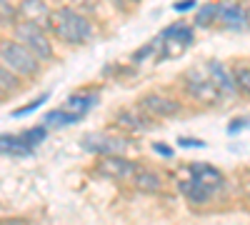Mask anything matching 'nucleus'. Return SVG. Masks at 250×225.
Returning a JSON list of instances; mask_svg holds the SVG:
<instances>
[{"mask_svg":"<svg viewBox=\"0 0 250 225\" xmlns=\"http://www.w3.org/2000/svg\"><path fill=\"white\" fill-rule=\"evenodd\" d=\"M5 98H8V95H5L3 90H0V103H3V100H5Z\"/></svg>","mask_w":250,"mask_h":225,"instance_id":"nucleus-31","label":"nucleus"},{"mask_svg":"<svg viewBox=\"0 0 250 225\" xmlns=\"http://www.w3.org/2000/svg\"><path fill=\"white\" fill-rule=\"evenodd\" d=\"M220 23L228 30H245V8L240 5H223L220 10Z\"/></svg>","mask_w":250,"mask_h":225,"instance_id":"nucleus-14","label":"nucleus"},{"mask_svg":"<svg viewBox=\"0 0 250 225\" xmlns=\"http://www.w3.org/2000/svg\"><path fill=\"white\" fill-rule=\"evenodd\" d=\"M185 80V88L188 93H190L195 100H200V103H218V100L223 98V93L218 90V85L210 80V75H208V68H190L185 70L183 75Z\"/></svg>","mask_w":250,"mask_h":225,"instance_id":"nucleus-4","label":"nucleus"},{"mask_svg":"<svg viewBox=\"0 0 250 225\" xmlns=\"http://www.w3.org/2000/svg\"><path fill=\"white\" fill-rule=\"evenodd\" d=\"M180 148H205L203 140H195V138H178Z\"/></svg>","mask_w":250,"mask_h":225,"instance_id":"nucleus-24","label":"nucleus"},{"mask_svg":"<svg viewBox=\"0 0 250 225\" xmlns=\"http://www.w3.org/2000/svg\"><path fill=\"white\" fill-rule=\"evenodd\" d=\"M0 63H5L20 78H33L40 70V58L33 50H28L20 40H5L0 45Z\"/></svg>","mask_w":250,"mask_h":225,"instance_id":"nucleus-2","label":"nucleus"},{"mask_svg":"<svg viewBox=\"0 0 250 225\" xmlns=\"http://www.w3.org/2000/svg\"><path fill=\"white\" fill-rule=\"evenodd\" d=\"M20 88V75L15 70H10L5 63H0V90L5 95H13Z\"/></svg>","mask_w":250,"mask_h":225,"instance_id":"nucleus-19","label":"nucleus"},{"mask_svg":"<svg viewBox=\"0 0 250 225\" xmlns=\"http://www.w3.org/2000/svg\"><path fill=\"white\" fill-rule=\"evenodd\" d=\"M108 3H113V8H118V10H130L135 0H108Z\"/></svg>","mask_w":250,"mask_h":225,"instance_id":"nucleus-27","label":"nucleus"},{"mask_svg":"<svg viewBox=\"0 0 250 225\" xmlns=\"http://www.w3.org/2000/svg\"><path fill=\"white\" fill-rule=\"evenodd\" d=\"M50 95L48 93H43V95H40L38 100H33V103L30 105H25V108H18V110H13V118H23V115H28V113H33V110H38L40 105H43L45 103V100H48Z\"/></svg>","mask_w":250,"mask_h":225,"instance_id":"nucleus-23","label":"nucleus"},{"mask_svg":"<svg viewBox=\"0 0 250 225\" xmlns=\"http://www.w3.org/2000/svg\"><path fill=\"white\" fill-rule=\"evenodd\" d=\"M73 3H78L83 10H95L98 8V0H73Z\"/></svg>","mask_w":250,"mask_h":225,"instance_id":"nucleus-28","label":"nucleus"},{"mask_svg":"<svg viewBox=\"0 0 250 225\" xmlns=\"http://www.w3.org/2000/svg\"><path fill=\"white\" fill-rule=\"evenodd\" d=\"M80 148L88 153H95V155H113V153H123L128 148V140L113 138L105 133H88V135H83Z\"/></svg>","mask_w":250,"mask_h":225,"instance_id":"nucleus-6","label":"nucleus"},{"mask_svg":"<svg viewBox=\"0 0 250 225\" xmlns=\"http://www.w3.org/2000/svg\"><path fill=\"white\" fill-rule=\"evenodd\" d=\"M208 68V75H210V80L218 85V90L223 95H233L238 88H235V80H233V73H228L223 63H218V60H210V63L205 65Z\"/></svg>","mask_w":250,"mask_h":225,"instance_id":"nucleus-9","label":"nucleus"},{"mask_svg":"<svg viewBox=\"0 0 250 225\" xmlns=\"http://www.w3.org/2000/svg\"><path fill=\"white\" fill-rule=\"evenodd\" d=\"M18 18L35 23L45 30H53V10L43 3V0H23L18 8Z\"/></svg>","mask_w":250,"mask_h":225,"instance_id":"nucleus-8","label":"nucleus"},{"mask_svg":"<svg viewBox=\"0 0 250 225\" xmlns=\"http://www.w3.org/2000/svg\"><path fill=\"white\" fill-rule=\"evenodd\" d=\"M233 80H235V88L245 95H250V68L248 65H238L233 70Z\"/></svg>","mask_w":250,"mask_h":225,"instance_id":"nucleus-20","label":"nucleus"},{"mask_svg":"<svg viewBox=\"0 0 250 225\" xmlns=\"http://www.w3.org/2000/svg\"><path fill=\"white\" fill-rule=\"evenodd\" d=\"M133 185L140 190V193H148V195H155L163 190V178L153 170H138L133 175Z\"/></svg>","mask_w":250,"mask_h":225,"instance_id":"nucleus-13","label":"nucleus"},{"mask_svg":"<svg viewBox=\"0 0 250 225\" xmlns=\"http://www.w3.org/2000/svg\"><path fill=\"white\" fill-rule=\"evenodd\" d=\"M190 8H195V0H180V3L173 5V10H178V13H185V10H190Z\"/></svg>","mask_w":250,"mask_h":225,"instance_id":"nucleus-26","label":"nucleus"},{"mask_svg":"<svg viewBox=\"0 0 250 225\" xmlns=\"http://www.w3.org/2000/svg\"><path fill=\"white\" fill-rule=\"evenodd\" d=\"M33 148L23 135H0V155H30Z\"/></svg>","mask_w":250,"mask_h":225,"instance_id":"nucleus-15","label":"nucleus"},{"mask_svg":"<svg viewBox=\"0 0 250 225\" xmlns=\"http://www.w3.org/2000/svg\"><path fill=\"white\" fill-rule=\"evenodd\" d=\"M138 163L123 158V153H113V155H100L98 163V173L103 178H110V180H128L138 173Z\"/></svg>","mask_w":250,"mask_h":225,"instance_id":"nucleus-5","label":"nucleus"},{"mask_svg":"<svg viewBox=\"0 0 250 225\" xmlns=\"http://www.w3.org/2000/svg\"><path fill=\"white\" fill-rule=\"evenodd\" d=\"M138 105L148 113L150 118H173L180 113V103L173 98H165V95H158V93H150V95H143L138 100Z\"/></svg>","mask_w":250,"mask_h":225,"instance_id":"nucleus-7","label":"nucleus"},{"mask_svg":"<svg viewBox=\"0 0 250 225\" xmlns=\"http://www.w3.org/2000/svg\"><path fill=\"white\" fill-rule=\"evenodd\" d=\"M245 25H248V30H250V5L245 8Z\"/></svg>","mask_w":250,"mask_h":225,"instance_id":"nucleus-30","label":"nucleus"},{"mask_svg":"<svg viewBox=\"0 0 250 225\" xmlns=\"http://www.w3.org/2000/svg\"><path fill=\"white\" fill-rule=\"evenodd\" d=\"M15 40H20L28 50H33L40 60H50L53 58V45L45 35V28H40L28 20H20L15 25Z\"/></svg>","mask_w":250,"mask_h":225,"instance_id":"nucleus-3","label":"nucleus"},{"mask_svg":"<svg viewBox=\"0 0 250 225\" xmlns=\"http://www.w3.org/2000/svg\"><path fill=\"white\" fill-rule=\"evenodd\" d=\"M245 123H248V120H233V125L228 128V130H230V133H235L238 128H245Z\"/></svg>","mask_w":250,"mask_h":225,"instance_id":"nucleus-29","label":"nucleus"},{"mask_svg":"<svg viewBox=\"0 0 250 225\" xmlns=\"http://www.w3.org/2000/svg\"><path fill=\"white\" fill-rule=\"evenodd\" d=\"M190 175H193L198 183L208 185L210 190H218V188L223 185V175H220V170H215L213 165H205V163H193V165H190Z\"/></svg>","mask_w":250,"mask_h":225,"instance_id":"nucleus-11","label":"nucleus"},{"mask_svg":"<svg viewBox=\"0 0 250 225\" xmlns=\"http://www.w3.org/2000/svg\"><path fill=\"white\" fill-rule=\"evenodd\" d=\"M20 135H23V140L28 143V145H30V148H35V145H38V143H43V140H45V135H48V130L38 125V128H30V130H25V133H20Z\"/></svg>","mask_w":250,"mask_h":225,"instance_id":"nucleus-22","label":"nucleus"},{"mask_svg":"<svg viewBox=\"0 0 250 225\" xmlns=\"http://www.w3.org/2000/svg\"><path fill=\"white\" fill-rule=\"evenodd\" d=\"M95 100H98V95L95 93H85V95H73V98H68L65 100V110H70V113H75V115H85L93 105H95Z\"/></svg>","mask_w":250,"mask_h":225,"instance_id":"nucleus-16","label":"nucleus"},{"mask_svg":"<svg viewBox=\"0 0 250 225\" xmlns=\"http://www.w3.org/2000/svg\"><path fill=\"white\" fill-rule=\"evenodd\" d=\"M248 190H250V183H248Z\"/></svg>","mask_w":250,"mask_h":225,"instance_id":"nucleus-32","label":"nucleus"},{"mask_svg":"<svg viewBox=\"0 0 250 225\" xmlns=\"http://www.w3.org/2000/svg\"><path fill=\"white\" fill-rule=\"evenodd\" d=\"M18 20V8L10 0H0V25H13Z\"/></svg>","mask_w":250,"mask_h":225,"instance_id":"nucleus-21","label":"nucleus"},{"mask_svg":"<svg viewBox=\"0 0 250 225\" xmlns=\"http://www.w3.org/2000/svg\"><path fill=\"white\" fill-rule=\"evenodd\" d=\"M220 10H223L220 3L200 5V10L195 13V25H198V28H210L213 23H218V20H220Z\"/></svg>","mask_w":250,"mask_h":225,"instance_id":"nucleus-17","label":"nucleus"},{"mask_svg":"<svg viewBox=\"0 0 250 225\" xmlns=\"http://www.w3.org/2000/svg\"><path fill=\"white\" fill-rule=\"evenodd\" d=\"M178 190L190 203H208V200H210V195L215 193V190H210L208 185H203V183H198L195 178L193 180H180L178 183Z\"/></svg>","mask_w":250,"mask_h":225,"instance_id":"nucleus-12","label":"nucleus"},{"mask_svg":"<svg viewBox=\"0 0 250 225\" xmlns=\"http://www.w3.org/2000/svg\"><path fill=\"white\" fill-rule=\"evenodd\" d=\"M115 120H118V125L128 128V130H135V133L150 128V118H148V113H145L140 105L133 108V110H120V113L115 115Z\"/></svg>","mask_w":250,"mask_h":225,"instance_id":"nucleus-10","label":"nucleus"},{"mask_svg":"<svg viewBox=\"0 0 250 225\" xmlns=\"http://www.w3.org/2000/svg\"><path fill=\"white\" fill-rule=\"evenodd\" d=\"M153 150H155L158 155H163V158H173V148L163 145V143H153Z\"/></svg>","mask_w":250,"mask_h":225,"instance_id":"nucleus-25","label":"nucleus"},{"mask_svg":"<svg viewBox=\"0 0 250 225\" xmlns=\"http://www.w3.org/2000/svg\"><path fill=\"white\" fill-rule=\"evenodd\" d=\"M78 120H80V115H75V113H70L65 108H60V110H50L43 123L48 128H62V125H73V123H78Z\"/></svg>","mask_w":250,"mask_h":225,"instance_id":"nucleus-18","label":"nucleus"},{"mask_svg":"<svg viewBox=\"0 0 250 225\" xmlns=\"http://www.w3.org/2000/svg\"><path fill=\"white\" fill-rule=\"evenodd\" d=\"M53 33L62 43L80 45L93 38V25L83 13H78L73 8H58V10H53Z\"/></svg>","mask_w":250,"mask_h":225,"instance_id":"nucleus-1","label":"nucleus"}]
</instances>
